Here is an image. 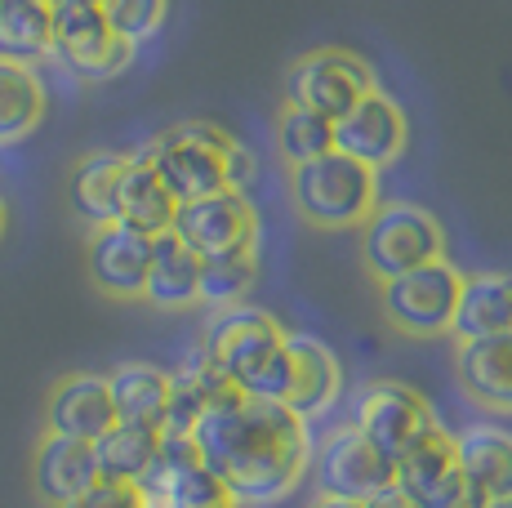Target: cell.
I'll return each mask as SVG.
<instances>
[{"mask_svg": "<svg viewBox=\"0 0 512 508\" xmlns=\"http://www.w3.org/2000/svg\"><path fill=\"white\" fill-rule=\"evenodd\" d=\"M36 5H54V0H36Z\"/></svg>", "mask_w": 512, "mask_h": 508, "instance_id": "74e56055", "label": "cell"}, {"mask_svg": "<svg viewBox=\"0 0 512 508\" xmlns=\"http://www.w3.org/2000/svg\"><path fill=\"white\" fill-rule=\"evenodd\" d=\"M312 508H370V504H361V500H334V495H317V504Z\"/></svg>", "mask_w": 512, "mask_h": 508, "instance_id": "836d02e7", "label": "cell"}, {"mask_svg": "<svg viewBox=\"0 0 512 508\" xmlns=\"http://www.w3.org/2000/svg\"><path fill=\"white\" fill-rule=\"evenodd\" d=\"M477 508H512V495H499V500H481Z\"/></svg>", "mask_w": 512, "mask_h": 508, "instance_id": "e575fe53", "label": "cell"}, {"mask_svg": "<svg viewBox=\"0 0 512 508\" xmlns=\"http://www.w3.org/2000/svg\"><path fill=\"white\" fill-rule=\"evenodd\" d=\"M508 330H512V272H477V277H464L450 335L481 339V335H508Z\"/></svg>", "mask_w": 512, "mask_h": 508, "instance_id": "cb8c5ba5", "label": "cell"}, {"mask_svg": "<svg viewBox=\"0 0 512 508\" xmlns=\"http://www.w3.org/2000/svg\"><path fill=\"white\" fill-rule=\"evenodd\" d=\"M103 18L121 41H130L139 50L143 41H152L170 18V0H103Z\"/></svg>", "mask_w": 512, "mask_h": 508, "instance_id": "4dcf8cb0", "label": "cell"}, {"mask_svg": "<svg viewBox=\"0 0 512 508\" xmlns=\"http://www.w3.org/2000/svg\"><path fill=\"white\" fill-rule=\"evenodd\" d=\"M437 424L441 419L428 406V397L419 388L401 384V379H374L352 402V428H361L392 459L406 451V446H415L423 433H432Z\"/></svg>", "mask_w": 512, "mask_h": 508, "instance_id": "30bf717a", "label": "cell"}, {"mask_svg": "<svg viewBox=\"0 0 512 508\" xmlns=\"http://www.w3.org/2000/svg\"><path fill=\"white\" fill-rule=\"evenodd\" d=\"M90 281L112 299H143L147 263H152V237L125 228V223H107L90 232Z\"/></svg>", "mask_w": 512, "mask_h": 508, "instance_id": "5bb4252c", "label": "cell"}, {"mask_svg": "<svg viewBox=\"0 0 512 508\" xmlns=\"http://www.w3.org/2000/svg\"><path fill=\"white\" fill-rule=\"evenodd\" d=\"M67 508H147V495L139 482H121V477H94Z\"/></svg>", "mask_w": 512, "mask_h": 508, "instance_id": "1f68e13d", "label": "cell"}, {"mask_svg": "<svg viewBox=\"0 0 512 508\" xmlns=\"http://www.w3.org/2000/svg\"><path fill=\"white\" fill-rule=\"evenodd\" d=\"M285 353H290V393H285V406L303 424L321 419L326 410H334V402L343 393L339 357L317 335H285Z\"/></svg>", "mask_w": 512, "mask_h": 508, "instance_id": "9a60e30c", "label": "cell"}, {"mask_svg": "<svg viewBox=\"0 0 512 508\" xmlns=\"http://www.w3.org/2000/svg\"><path fill=\"white\" fill-rule=\"evenodd\" d=\"M236 384L214 366L201 348H192L179 366L170 370V406H165L161 433H192V424L210 406H219L223 397H232Z\"/></svg>", "mask_w": 512, "mask_h": 508, "instance_id": "ffe728a7", "label": "cell"}, {"mask_svg": "<svg viewBox=\"0 0 512 508\" xmlns=\"http://www.w3.org/2000/svg\"><path fill=\"white\" fill-rule=\"evenodd\" d=\"M143 299L152 308H192L201 304V254L187 250L174 232L152 237V263H147Z\"/></svg>", "mask_w": 512, "mask_h": 508, "instance_id": "7402d4cb", "label": "cell"}, {"mask_svg": "<svg viewBox=\"0 0 512 508\" xmlns=\"http://www.w3.org/2000/svg\"><path fill=\"white\" fill-rule=\"evenodd\" d=\"M312 482L317 495H334V500H379L392 491V455H383L361 428L343 424L330 428L317 446H312Z\"/></svg>", "mask_w": 512, "mask_h": 508, "instance_id": "ba28073f", "label": "cell"}, {"mask_svg": "<svg viewBox=\"0 0 512 508\" xmlns=\"http://www.w3.org/2000/svg\"><path fill=\"white\" fill-rule=\"evenodd\" d=\"M392 491L415 508H459L468 500L464 473L455 459V433L437 424L415 446L392 459Z\"/></svg>", "mask_w": 512, "mask_h": 508, "instance_id": "8fae6325", "label": "cell"}, {"mask_svg": "<svg viewBox=\"0 0 512 508\" xmlns=\"http://www.w3.org/2000/svg\"><path fill=\"white\" fill-rule=\"evenodd\" d=\"M370 508H415V504H410V500H401L397 491H383L379 500H370Z\"/></svg>", "mask_w": 512, "mask_h": 508, "instance_id": "d6a6232c", "label": "cell"}, {"mask_svg": "<svg viewBox=\"0 0 512 508\" xmlns=\"http://www.w3.org/2000/svg\"><path fill=\"white\" fill-rule=\"evenodd\" d=\"M174 192L161 183V174L152 170L147 152H130L125 156V174H121V197H116V223L143 232V237H161L174 228Z\"/></svg>", "mask_w": 512, "mask_h": 508, "instance_id": "44dd1931", "label": "cell"}, {"mask_svg": "<svg viewBox=\"0 0 512 508\" xmlns=\"http://www.w3.org/2000/svg\"><path fill=\"white\" fill-rule=\"evenodd\" d=\"M455 379L477 406L495 410V415H512V330L508 335L459 339Z\"/></svg>", "mask_w": 512, "mask_h": 508, "instance_id": "e0dca14e", "label": "cell"}, {"mask_svg": "<svg viewBox=\"0 0 512 508\" xmlns=\"http://www.w3.org/2000/svg\"><path fill=\"white\" fill-rule=\"evenodd\" d=\"M112 424H116V410H112V397H107V379L90 375V370L58 379L45 402V433L94 442Z\"/></svg>", "mask_w": 512, "mask_h": 508, "instance_id": "2e32d148", "label": "cell"}, {"mask_svg": "<svg viewBox=\"0 0 512 508\" xmlns=\"http://www.w3.org/2000/svg\"><path fill=\"white\" fill-rule=\"evenodd\" d=\"M232 134H223L210 121H183L170 125L161 139L147 143V161L161 174V183L174 192V201H196L210 197V192L228 188V148Z\"/></svg>", "mask_w": 512, "mask_h": 508, "instance_id": "277c9868", "label": "cell"}, {"mask_svg": "<svg viewBox=\"0 0 512 508\" xmlns=\"http://www.w3.org/2000/svg\"><path fill=\"white\" fill-rule=\"evenodd\" d=\"M107 379V397H112L116 419L130 424H165V406H170V370L152 366V361H121Z\"/></svg>", "mask_w": 512, "mask_h": 508, "instance_id": "d4e9b609", "label": "cell"}, {"mask_svg": "<svg viewBox=\"0 0 512 508\" xmlns=\"http://www.w3.org/2000/svg\"><path fill=\"white\" fill-rule=\"evenodd\" d=\"M192 446L201 464L223 482L232 504H277L308 477L312 433L290 406L259 402L236 388L192 424Z\"/></svg>", "mask_w": 512, "mask_h": 508, "instance_id": "6da1fadb", "label": "cell"}, {"mask_svg": "<svg viewBox=\"0 0 512 508\" xmlns=\"http://www.w3.org/2000/svg\"><path fill=\"white\" fill-rule=\"evenodd\" d=\"M5 219H9V214H5V201H0V232H5Z\"/></svg>", "mask_w": 512, "mask_h": 508, "instance_id": "8d00e7d4", "label": "cell"}, {"mask_svg": "<svg viewBox=\"0 0 512 508\" xmlns=\"http://www.w3.org/2000/svg\"><path fill=\"white\" fill-rule=\"evenodd\" d=\"M290 197L312 228H361L379 205V174L330 148L326 156L290 165Z\"/></svg>", "mask_w": 512, "mask_h": 508, "instance_id": "3957f363", "label": "cell"}, {"mask_svg": "<svg viewBox=\"0 0 512 508\" xmlns=\"http://www.w3.org/2000/svg\"><path fill=\"white\" fill-rule=\"evenodd\" d=\"M254 281H259V250L254 246L205 254L201 259V304H210V308L245 304Z\"/></svg>", "mask_w": 512, "mask_h": 508, "instance_id": "f1b7e54d", "label": "cell"}, {"mask_svg": "<svg viewBox=\"0 0 512 508\" xmlns=\"http://www.w3.org/2000/svg\"><path fill=\"white\" fill-rule=\"evenodd\" d=\"M94 477H98V464H94L90 442L58 437V433L41 437V446H36V455H32V486L49 508H67Z\"/></svg>", "mask_w": 512, "mask_h": 508, "instance_id": "d6986e66", "label": "cell"}, {"mask_svg": "<svg viewBox=\"0 0 512 508\" xmlns=\"http://www.w3.org/2000/svg\"><path fill=\"white\" fill-rule=\"evenodd\" d=\"M334 148V125L308 107H285L277 121V152L285 165H303L312 156H326Z\"/></svg>", "mask_w": 512, "mask_h": 508, "instance_id": "f546056e", "label": "cell"}, {"mask_svg": "<svg viewBox=\"0 0 512 508\" xmlns=\"http://www.w3.org/2000/svg\"><path fill=\"white\" fill-rule=\"evenodd\" d=\"M477 504H481V500H477V495H468V500H464V504H459V508H477Z\"/></svg>", "mask_w": 512, "mask_h": 508, "instance_id": "d590c367", "label": "cell"}, {"mask_svg": "<svg viewBox=\"0 0 512 508\" xmlns=\"http://www.w3.org/2000/svg\"><path fill=\"white\" fill-rule=\"evenodd\" d=\"M49 54L85 85L116 81L134 63V45L107 27L103 5H90V0L49 5Z\"/></svg>", "mask_w": 512, "mask_h": 508, "instance_id": "5b68a950", "label": "cell"}, {"mask_svg": "<svg viewBox=\"0 0 512 508\" xmlns=\"http://www.w3.org/2000/svg\"><path fill=\"white\" fill-rule=\"evenodd\" d=\"M170 232L187 250H196L205 259V254L254 246V241H259V214H254L245 192L223 188V192H210V197L183 201L179 210H174Z\"/></svg>", "mask_w": 512, "mask_h": 508, "instance_id": "7c38bea8", "label": "cell"}, {"mask_svg": "<svg viewBox=\"0 0 512 508\" xmlns=\"http://www.w3.org/2000/svg\"><path fill=\"white\" fill-rule=\"evenodd\" d=\"M459 290H464V272L450 259H432L401 272V277L379 281V308L388 317V326L401 330V335L437 339V335H450Z\"/></svg>", "mask_w": 512, "mask_h": 508, "instance_id": "8992f818", "label": "cell"}, {"mask_svg": "<svg viewBox=\"0 0 512 508\" xmlns=\"http://www.w3.org/2000/svg\"><path fill=\"white\" fill-rule=\"evenodd\" d=\"M370 90H379L374 72L348 50H317L285 72V107H308L326 121H339Z\"/></svg>", "mask_w": 512, "mask_h": 508, "instance_id": "9c48e42d", "label": "cell"}, {"mask_svg": "<svg viewBox=\"0 0 512 508\" xmlns=\"http://www.w3.org/2000/svg\"><path fill=\"white\" fill-rule=\"evenodd\" d=\"M121 174H125V152H90L67 174V205L90 232L116 223Z\"/></svg>", "mask_w": 512, "mask_h": 508, "instance_id": "603a6c76", "label": "cell"}, {"mask_svg": "<svg viewBox=\"0 0 512 508\" xmlns=\"http://www.w3.org/2000/svg\"><path fill=\"white\" fill-rule=\"evenodd\" d=\"M361 259H366L370 277L388 281L401 272L419 268V263L446 259V232L423 205L388 201L374 205L370 219L361 223Z\"/></svg>", "mask_w": 512, "mask_h": 508, "instance_id": "52a82bcc", "label": "cell"}, {"mask_svg": "<svg viewBox=\"0 0 512 508\" xmlns=\"http://www.w3.org/2000/svg\"><path fill=\"white\" fill-rule=\"evenodd\" d=\"M0 58L36 67L49 58V5L36 0H0Z\"/></svg>", "mask_w": 512, "mask_h": 508, "instance_id": "83f0119b", "label": "cell"}, {"mask_svg": "<svg viewBox=\"0 0 512 508\" xmlns=\"http://www.w3.org/2000/svg\"><path fill=\"white\" fill-rule=\"evenodd\" d=\"M90 5H103V0H90Z\"/></svg>", "mask_w": 512, "mask_h": 508, "instance_id": "f35d334b", "label": "cell"}, {"mask_svg": "<svg viewBox=\"0 0 512 508\" xmlns=\"http://www.w3.org/2000/svg\"><path fill=\"white\" fill-rule=\"evenodd\" d=\"M285 335L272 312L250 308V304H232V308H214L210 326L201 335V353L241 388L245 397L259 402H281L290 393V353H285Z\"/></svg>", "mask_w": 512, "mask_h": 508, "instance_id": "7a4b0ae2", "label": "cell"}, {"mask_svg": "<svg viewBox=\"0 0 512 508\" xmlns=\"http://www.w3.org/2000/svg\"><path fill=\"white\" fill-rule=\"evenodd\" d=\"M45 121V85L36 67L0 58V148L23 143Z\"/></svg>", "mask_w": 512, "mask_h": 508, "instance_id": "4316f807", "label": "cell"}, {"mask_svg": "<svg viewBox=\"0 0 512 508\" xmlns=\"http://www.w3.org/2000/svg\"><path fill=\"white\" fill-rule=\"evenodd\" d=\"M330 125H334V152L352 156V161H361L374 174H379L383 165L397 161V156L406 152V139H410L406 112L379 90H370L366 99L352 103L348 112Z\"/></svg>", "mask_w": 512, "mask_h": 508, "instance_id": "4fadbf2b", "label": "cell"}, {"mask_svg": "<svg viewBox=\"0 0 512 508\" xmlns=\"http://www.w3.org/2000/svg\"><path fill=\"white\" fill-rule=\"evenodd\" d=\"M94 464L98 477H121V482H139L152 468L156 446H161V428L152 424H130V419H116L107 433L94 437Z\"/></svg>", "mask_w": 512, "mask_h": 508, "instance_id": "484cf974", "label": "cell"}, {"mask_svg": "<svg viewBox=\"0 0 512 508\" xmlns=\"http://www.w3.org/2000/svg\"><path fill=\"white\" fill-rule=\"evenodd\" d=\"M455 459L468 495L499 500L512 495V433L499 424H468L455 433Z\"/></svg>", "mask_w": 512, "mask_h": 508, "instance_id": "ac0fdd59", "label": "cell"}]
</instances>
